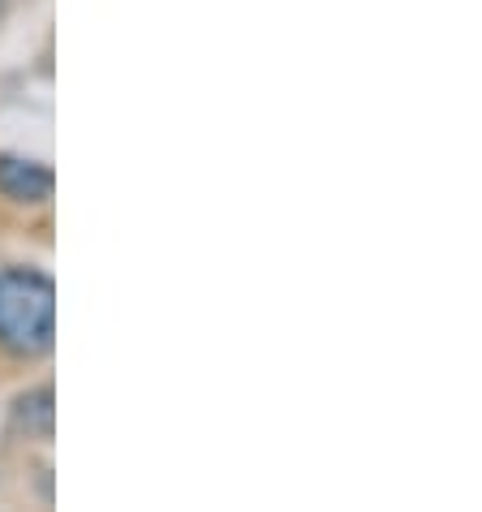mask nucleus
I'll list each match as a JSON object with an SVG mask.
<instances>
[{
    "label": "nucleus",
    "instance_id": "4",
    "mask_svg": "<svg viewBox=\"0 0 482 512\" xmlns=\"http://www.w3.org/2000/svg\"><path fill=\"white\" fill-rule=\"evenodd\" d=\"M5 5H9V0H0V13H5Z\"/></svg>",
    "mask_w": 482,
    "mask_h": 512
},
{
    "label": "nucleus",
    "instance_id": "3",
    "mask_svg": "<svg viewBox=\"0 0 482 512\" xmlns=\"http://www.w3.org/2000/svg\"><path fill=\"white\" fill-rule=\"evenodd\" d=\"M13 422H18V431L35 435V439H52V426H56L52 388L22 392V396H18V405H13Z\"/></svg>",
    "mask_w": 482,
    "mask_h": 512
},
{
    "label": "nucleus",
    "instance_id": "2",
    "mask_svg": "<svg viewBox=\"0 0 482 512\" xmlns=\"http://www.w3.org/2000/svg\"><path fill=\"white\" fill-rule=\"evenodd\" d=\"M56 190L52 168L39 160H22V155H0V194L9 203H48Z\"/></svg>",
    "mask_w": 482,
    "mask_h": 512
},
{
    "label": "nucleus",
    "instance_id": "1",
    "mask_svg": "<svg viewBox=\"0 0 482 512\" xmlns=\"http://www.w3.org/2000/svg\"><path fill=\"white\" fill-rule=\"evenodd\" d=\"M0 345L18 358H44L56 345V284L18 267L0 276Z\"/></svg>",
    "mask_w": 482,
    "mask_h": 512
}]
</instances>
